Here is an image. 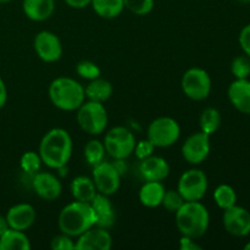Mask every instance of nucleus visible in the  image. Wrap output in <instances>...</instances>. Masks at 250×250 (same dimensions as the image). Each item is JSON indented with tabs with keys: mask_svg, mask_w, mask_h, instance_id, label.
Wrapping results in <instances>:
<instances>
[{
	"mask_svg": "<svg viewBox=\"0 0 250 250\" xmlns=\"http://www.w3.org/2000/svg\"><path fill=\"white\" fill-rule=\"evenodd\" d=\"M73 143L66 129L56 127L46 132L39 143V156L42 163L49 168L59 170L67 165L72 156Z\"/></svg>",
	"mask_w": 250,
	"mask_h": 250,
	"instance_id": "nucleus-1",
	"label": "nucleus"
},
{
	"mask_svg": "<svg viewBox=\"0 0 250 250\" xmlns=\"http://www.w3.org/2000/svg\"><path fill=\"white\" fill-rule=\"evenodd\" d=\"M58 226L61 233L72 238L95 226V215L90 203L75 200L63 207L59 214Z\"/></svg>",
	"mask_w": 250,
	"mask_h": 250,
	"instance_id": "nucleus-2",
	"label": "nucleus"
},
{
	"mask_svg": "<svg viewBox=\"0 0 250 250\" xmlns=\"http://www.w3.org/2000/svg\"><path fill=\"white\" fill-rule=\"evenodd\" d=\"M176 226L182 236L198 239L207 233L210 215L207 207L200 202H185L175 212Z\"/></svg>",
	"mask_w": 250,
	"mask_h": 250,
	"instance_id": "nucleus-3",
	"label": "nucleus"
},
{
	"mask_svg": "<svg viewBox=\"0 0 250 250\" xmlns=\"http://www.w3.org/2000/svg\"><path fill=\"white\" fill-rule=\"evenodd\" d=\"M51 104L63 111H76L85 100L84 87L71 77H58L48 89Z\"/></svg>",
	"mask_w": 250,
	"mask_h": 250,
	"instance_id": "nucleus-4",
	"label": "nucleus"
},
{
	"mask_svg": "<svg viewBox=\"0 0 250 250\" xmlns=\"http://www.w3.org/2000/svg\"><path fill=\"white\" fill-rule=\"evenodd\" d=\"M76 111L77 124L83 132L90 136H98L105 131L109 117L103 103L84 100V103Z\"/></svg>",
	"mask_w": 250,
	"mask_h": 250,
	"instance_id": "nucleus-5",
	"label": "nucleus"
},
{
	"mask_svg": "<svg viewBox=\"0 0 250 250\" xmlns=\"http://www.w3.org/2000/svg\"><path fill=\"white\" fill-rule=\"evenodd\" d=\"M181 136V127L175 119L161 116L149 124L146 139L155 148H167L173 146Z\"/></svg>",
	"mask_w": 250,
	"mask_h": 250,
	"instance_id": "nucleus-6",
	"label": "nucleus"
},
{
	"mask_svg": "<svg viewBox=\"0 0 250 250\" xmlns=\"http://www.w3.org/2000/svg\"><path fill=\"white\" fill-rule=\"evenodd\" d=\"M136 143L134 134L124 126L111 128L104 138L105 150L114 160H126L133 154Z\"/></svg>",
	"mask_w": 250,
	"mask_h": 250,
	"instance_id": "nucleus-7",
	"label": "nucleus"
},
{
	"mask_svg": "<svg viewBox=\"0 0 250 250\" xmlns=\"http://www.w3.org/2000/svg\"><path fill=\"white\" fill-rule=\"evenodd\" d=\"M181 87L186 97L194 102H202L207 99L211 93V77L203 68L192 67L183 73Z\"/></svg>",
	"mask_w": 250,
	"mask_h": 250,
	"instance_id": "nucleus-8",
	"label": "nucleus"
},
{
	"mask_svg": "<svg viewBox=\"0 0 250 250\" xmlns=\"http://www.w3.org/2000/svg\"><path fill=\"white\" fill-rule=\"evenodd\" d=\"M209 187L205 172L199 168H190L181 175L177 190L186 202H200L205 197Z\"/></svg>",
	"mask_w": 250,
	"mask_h": 250,
	"instance_id": "nucleus-9",
	"label": "nucleus"
},
{
	"mask_svg": "<svg viewBox=\"0 0 250 250\" xmlns=\"http://www.w3.org/2000/svg\"><path fill=\"white\" fill-rule=\"evenodd\" d=\"M121 176L114 163L102 161L98 165L93 166L92 180L100 194L107 197L114 195L121 185Z\"/></svg>",
	"mask_w": 250,
	"mask_h": 250,
	"instance_id": "nucleus-10",
	"label": "nucleus"
},
{
	"mask_svg": "<svg viewBox=\"0 0 250 250\" xmlns=\"http://www.w3.org/2000/svg\"><path fill=\"white\" fill-rule=\"evenodd\" d=\"M211 150L210 136L204 132H195L190 134L182 146V156L190 165H199L204 163Z\"/></svg>",
	"mask_w": 250,
	"mask_h": 250,
	"instance_id": "nucleus-11",
	"label": "nucleus"
},
{
	"mask_svg": "<svg viewBox=\"0 0 250 250\" xmlns=\"http://www.w3.org/2000/svg\"><path fill=\"white\" fill-rule=\"evenodd\" d=\"M222 224L227 233L237 238H244L250 234V211L237 204L233 205L224 210Z\"/></svg>",
	"mask_w": 250,
	"mask_h": 250,
	"instance_id": "nucleus-12",
	"label": "nucleus"
},
{
	"mask_svg": "<svg viewBox=\"0 0 250 250\" xmlns=\"http://www.w3.org/2000/svg\"><path fill=\"white\" fill-rule=\"evenodd\" d=\"M33 48L37 56L44 62H55L62 55V44L60 38L50 31H41L36 34Z\"/></svg>",
	"mask_w": 250,
	"mask_h": 250,
	"instance_id": "nucleus-13",
	"label": "nucleus"
},
{
	"mask_svg": "<svg viewBox=\"0 0 250 250\" xmlns=\"http://www.w3.org/2000/svg\"><path fill=\"white\" fill-rule=\"evenodd\" d=\"M112 247V237L106 229L93 226L83 232L75 242L76 250H110Z\"/></svg>",
	"mask_w": 250,
	"mask_h": 250,
	"instance_id": "nucleus-14",
	"label": "nucleus"
},
{
	"mask_svg": "<svg viewBox=\"0 0 250 250\" xmlns=\"http://www.w3.org/2000/svg\"><path fill=\"white\" fill-rule=\"evenodd\" d=\"M32 187L36 194L42 199L53 202L62 193V185L54 173L36 172L32 180Z\"/></svg>",
	"mask_w": 250,
	"mask_h": 250,
	"instance_id": "nucleus-15",
	"label": "nucleus"
},
{
	"mask_svg": "<svg viewBox=\"0 0 250 250\" xmlns=\"http://www.w3.org/2000/svg\"><path fill=\"white\" fill-rule=\"evenodd\" d=\"M6 220L10 229L26 231L31 229L37 219V211L31 204L21 203L10 208L6 212Z\"/></svg>",
	"mask_w": 250,
	"mask_h": 250,
	"instance_id": "nucleus-16",
	"label": "nucleus"
},
{
	"mask_svg": "<svg viewBox=\"0 0 250 250\" xmlns=\"http://www.w3.org/2000/svg\"><path fill=\"white\" fill-rule=\"evenodd\" d=\"M138 171L144 181L161 182L170 175V165L161 156L150 155L143 160H139Z\"/></svg>",
	"mask_w": 250,
	"mask_h": 250,
	"instance_id": "nucleus-17",
	"label": "nucleus"
},
{
	"mask_svg": "<svg viewBox=\"0 0 250 250\" xmlns=\"http://www.w3.org/2000/svg\"><path fill=\"white\" fill-rule=\"evenodd\" d=\"M227 97L232 106L241 114L250 115V81L234 80L227 89Z\"/></svg>",
	"mask_w": 250,
	"mask_h": 250,
	"instance_id": "nucleus-18",
	"label": "nucleus"
},
{
	"mask_svg": "<svg viewBox=\"0 0 250 250\" xmlns=\"http://www.w3.org/2000/svg\"><path fill=\"white\" fill-rule=\"evenodd\" d=\"M90 207L95 215V226L106 229L114 226L116 221V212L107 195L97 193V195L90 202Z\"/></svg>",
	"mask_w": 250,
	"mask_h": 250,
	"instance_id": "nucleus-19",
	"label": "nucleus"
},
{
	"mask_svg": "<svg viewBox=\"0 0 250 250\" xmlns=\"http://www.w3.org/2000/svg\"><path fill=\"white\" fill-rule=\"evenodd\" d=\"M22 10L31 21H46L55 11V0H23Z\"/></svg>",
	"mask_w": 250,
	"mask_h": 250,
	"instance_id": "nucleus-20",
	"label": "nucleus"
},
{
	"mask_svg": "<svg viewBox=\"0 0 250 250\" xmlns=\"http://www.w3.org/2000/svg\"><path fill=\"white\" fill-rule=\"evenodd\" d=\"M165 186L156 181H146L139 189V202L146 208H158L161 205L164 194H165Z\"/></svg>",
	"mask_w": 250,
	"mask_h": 250,
	"instance_id": "nucleus-21",
	"label": "nucleus"
},
{
	"mask_svg": "<svg viewBox=\"0 0 250 250\" xmlns=\"http://www.w3.org/2000/svg\"><path fill=\"white\" fill-rule=\"evenodd\" d=\"M84 93L87 100L104 104L106 100L110 99V97L114 93V87H112L110 81L98 77L95 80L89 81L87 87L84 88Z\"/></svg>",
	"mask_w": 250,
	"mask_h": 250,
	"instance_id": "nucleus-22",
	"label": "nucleus"
},
{
	"mask_svg": "<svg viewBox=\"0 0 250 250\" xmlns=\"http://www.w3.org/2000/svg\"><path fill=\"white\" fill-rule=\"evenodd\" d=\"M70 189L75 200L84 203L92 202L93 198L98 193L93 180L87 177V176H78V177L73 178L72 182H71Z\"/></svg>",
	"mask_w": 250,
	"mask_h": 250,
	"instance_id": "nucleus-23",
	"label": "nucleus"
},
{
	"mask_svg": "<svg viewBox=\"0 0 250 250\" xmlns=\"http://www.w3.org/2000/svg\"><path fill=\"white\" fill-rule=\"evenodd\" d=\"M31 241L24 231L9 229L0 236V250H29Z\"/></svg>",
	"mask_w": 250,
	"mask_h": 250,
	"instance_id": "nucleus-24",
	"label": "nucleus"
},
{
	"mask_svg": "<svg viewBox=\"0 0 250 250\" xmlns=\"http://www.w3.org/2000/svg\"><path fill=\"white\" fill-rule=\"evenodd\" d=\"M90 6L98 16L105 20L116 19L125 10L124 0H92Z\"/></svg>",
	"mask_w": 250,
	"mask_h": 250,
	"instance_id": "nucleus-25",
	"label": "nucleus"
},
{
	"mask_svg": "<svg viewBox=\"0 0 250 250\" xmlns=\"http://www.w3.org/2000/svg\"><path fill=\"white\" fill-rule=\"evenodd\" d=\"M221 122V112L216 107H207L205 110H203L202 115L199 117L200 131L204 132L208 136H212L220 128Z\"/></svg>",
	"mask_w": 250,
	"mask_h": 250,
	"instance_id": "nucleus-26",
	"label": "nucleus"
},
{
	"mask_svg": "<svg viewBox=\"0 0 250 250\" xmlns=\"http://www.w3.org/2000/svg\"><path fill=\"white\" fill-rule=\"evenodd\" d=\"M214 200L220 209L226 210L237 204V193L232 186L222 183L215 188Z\"/></svg>",
	"mask_w": 250,
	"mask_h": 250,
	"instance_id": "nucleus-27",
	"label": "nucleus"
},
{
	"mask_svg": "<svg viewBox=\"0 0 250 250\" xmlns=\"http://www.w3.org/2000/svg\"><path fill=\"white\" fill-rule=\"evenodd\" d=\"M105 153H106V150H105L104 143H102L98 139H92L84 146V158L87 163L92 166H95L104 161Z\"/></svg>",
	"mask_w": 250,
	"mask_h": 250,
	"instance_id": "nucleus-28",
	"label": "nucleus"
},
{
	"mask_svg": "<svg viewBox=\"0 0 250 250\" xmlns=\"http://www.w3.org/2000/svg\"><path fill=\"white\" fill-rule=\"evenodd\" d=\"M231 72L237 80H244L250 76V58L246 54L238 55L232 60Z\"/></svg>",
	"mask_w": 250,
	"mask_h": 250,
	"instance_id": "nucleus-29",
	"label": "nucleus"
},
{
	"mask_svg": "<svg viewBox=\"0 0 250 250\" xmlns=\"http://www.w3.org/2000/svg\"><path fill=\"white\" fill-rule=\"evenodd\" d=\"M125 9L137 16H146L153 11L155 0H124Z\"/></svg>",
	"mask_w": 250,
	"mask_h": 250,
	"instance_id": "nucleus-30",
	"label": "nucleus"
},
{
	"mask_svg": "<svg viewBox=\"0 0 250 250\" xmlns=\"http://www.w3.org/2000/svg\"><path fill=\"white\" fill-rule=\"evenodd\" d=\"M42 159L39 156V153L36 151H26L23 153V155L20 159V166L23 170V172L29 173V175H34L36 172H38L39 168L42 166Z\"/></svg>",
	"mask_w": 250,
	"mask_h": 250,
	"instance_id": "nucleus-31",
	"label": "nucleus"
},
{
	"mask_svg": "<svg viewBox=\"0 0 250 250\" xmlns=\"http://www.w3.org/2000/svg\"><path fill=\"white\" fill-rule=\"evenodd\" d=\"M185 202L186 200L183 199V197L180 194V192L177 189H168L165 190L163 202H161V207H164V209L167 210L168 212H173L175 214L182 207Z\"/></svg>",
	"mask_w": 250,
	"mask_h": 250,
	"instance_id": "nucleus-32",
	"label": "nucleus"
},
{
	"mask_svg": "<svg viewBox=\"0 0 250 250\" xmlns=\"http://www.w3.org/2000/svg\"><path fill=\"white\" fill-rule=\"evenodd\" d=\"M76 72H77V75L80 76L81 78H83V80L92 81L100 77L102 71H100L99 66L95 62H93V61L83 60L77 63V66H76Z\"/></svg>",
	"mask_w": 250,
	"mask_h": 250,
	"instance_id": "nucleus-33",
	"label": "nucleus"
},
{
	"mask_svg": "<svg viewBox=\"0 0 250 250\" xmlns=\"http://www.w3.org/2000/svg\"><path fill=\"white\" fill-rule=\"evenodd\" d=\"M50 247L53 250H73L75 249V241L72 239V237L61 233L51 239Z\"/></svg>",
	"mask_w": 250,
	"mask_h": 250,
	"instance_id": "nucleus-34",
	"label": "nucleus"
},
{
	"mask_svg": "<svg viewBox=\"0 0 250 250\" xmlns=\"http://www.w3.org/2000/svg\"><path fill=\"white\" fill-rule=\"evenodd\" d=\"M154 149H155V146H154L148 139H144V141H141L138 142V143H136L133 153L136 154V156L139 159V160H143V159L153 155Z\"/></svg>",
	"mask_w": 250,
	"mask_h": 250,
	"instance_id": "nucleus-35",
	"label": "nucleus"
},
{
	"mask_svg": "<svg viewBox=\"0 0 250 250\" xmlns=\"http://www.w3.org/2000/svg\"><path fill=\"white\" fill-rule=\"evenodd\" d=\"M238 42L243 53L250 58V23L244 26L242 31L239 32Z\"/></svg>",
	"mask_w": 250,
	"mask_h": 250,
	"instance_id": "nucleus-36",
	"label": "nucleus"
},
{
	"mask_svg": "<svg viewBox=\"0 0 250 250\" xmlns=\"http://www.w3.org/2000/svg\"><path fill=\"white\" fill-rule=\"evenodd\" d=\"M180 249L181 250H202L203 247L195 242V239L190 237L182 236L180 239Z\"/></svg>",
	"mask_w": 250,
	"mask_h": 250,
	"instance_id": "nucleus-37",
	"label": "nucleus"
},
{
	"mask_svg": "<svg viewBox=\"0 0 250 250\" xmlns=\"http://www.w3.org/2000/svg\"><path fill=\"white\" fill-rule=\"evenodd\" d=\"M71 9H84L92 4V0H63Z\"/></svg>",
	"mask_w": 250,
	"mask_h": 250,
	"instance_id": "nucleus-38",
	"label": "nucleus"
},
{
	"mask_svg": "<svg viewBox=\"0 0 250 250\" xmlns=\"http://www.w3.org/2000/svg\"><path fill=\"white\" fill-rule=\"evenodd\" d=\"M7 102V88L2 78L0 77V109L5 106Z\"/></svg>",
	"mask_w": 250,
	"mask_h": 250,
	"instance_id": "nucleus-39",
	"label": "nucleus"
},
{
	"mask_svg": "<svg viewBox=\"0 0 250 250\" xmlns=\"http://www.w3.org/2000/svg\"><path fill=\"white\" fill-rule=\"evenodd\" d=\"M9 229H10V226H9V224H7L6 216H2V215H0V236H1V234H4Z\"/></svg>",
	"mask_w": 250,
	"mask_h": 250,
	"instance_id": "nucleus-40",
	"label": "nucleus"
},
{
	"mask_svg": "<svg viewBox=\"0 0 250 250\" xmlns=\"http://www.w3.org/2000/svg\"><path fill=\"white\" fill-rule=\"evenodd\" d=\"M10 1H12V0H0V4H7Z\"/></svg>",
	"mask_w": 250,
	"mask_h": 250,
	"instance_id": "nucleus-41",
	"label": "nucleus"
},
{
	"mask_svg": "<svg viewBox=\"0 0 250 250\" xmlns=\"http://www.w3.org/2000/svg\"><path fill=\"white\" fill-rule=\"evenodd\" d=\"M244 249H246V250H250V241L248 242V243L246 244V246H244Z\"/></svg>",
	"mask_w": 250,
	"mask_h": 250,
	"instance_id": "nucleus-42",
	"label": "nucleus"
},
{
	"mask_svg": "<svg viewBox=\"0 0 250 250\" xmlns=\"http://www.w3.org/2000/svg\"><path fill=\"white\" fill-rule=\"evenodd\" d=\"M241 2H246V4H250V0H238Z\"/></svg>",
	"mask_w": 250,
	"mask_h": 250,
	"instance_id": "nucleus-43",
	"label": "nucleus"
}]
</instances>
